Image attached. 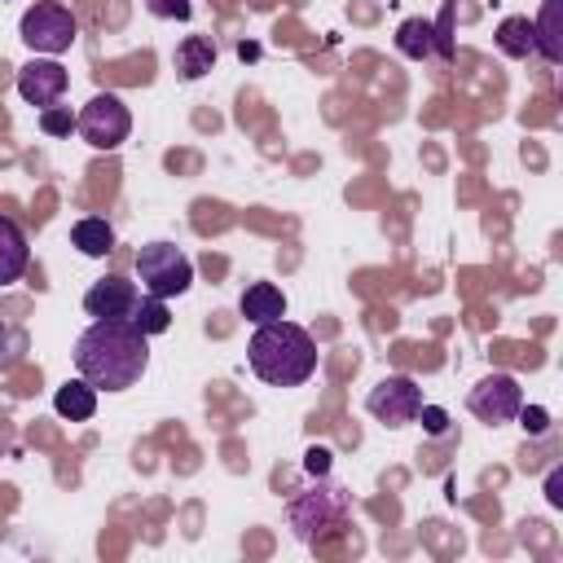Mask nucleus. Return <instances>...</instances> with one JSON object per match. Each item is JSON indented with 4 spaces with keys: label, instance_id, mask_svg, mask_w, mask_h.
<instances>
[{
    "label": "nucleus",
    "instance_id": "obj_26",
    "mask_svg": "<svg viewBox=\"0 0 563 563\" xmlns=\"http://www.w3.org/2000/svg\"><path fill=\"white\" fill-rule=\"evenodd\" d=\"M0 343H4V325H0Z\"/></svg>",
    "mask_w": 563,
    "mask_h": 563
},
{
    "label": "nucleus",
    "instance_id": "obj_23",
    "mask_svg": "<svg viewBox=\"0 0 563 563\" xmlns=\"http://www.w3.org/2000/svg\"><path fill=\"white\" fill-rule=\"evenodd\" d=\"M418 418H422V427H427L431 435H444V431H449V413H444L440 405H422Z\"/></svg>",
    "mask_w": 563,
    "mask_h": 563
},
{
    "label": "nucleus",
    "instance_id": "obj_6",
    "mask_svg": "<svg viewBox=\"0 0 563 563\" xmlns=\"http://www.w3.org/2000/svg\"><path fill=\"white\" fill-rule=\"evenodd\" d=\"M75 132L92 145V150H119L132 132V114L114 92H97L79 114H75Z\"/></svg>",
    "mask_w": 563,
    "mask_h": 563
},
{
    "label": "nucleus",
    "instance_id": "obj_13",
    "mask_svg": "<svg viewBox=\"0 0 563 563\" xmlns=\"http://www.w3.org/2000/svg\"><path fill=\"white\" fill-rule=\"evenodd\" d=\"M532 35H537V53L545 62H563V0H541Z\"/></svg>",
    "mask_w": 563,
    "mask_h": 563
},
{
    "label": "nucleus",
    "instance_id": "obj_11",
    "mask_svg": "<svg viewBox=\"0 0 563 563\" xmlns=\"http://www.w3.org/2000/svg\"><path fill=\"white\" fill-rule=\"evenodd\" d=\"M31 264V246H26V233L18 220L0 216V286H13Z\"/></svg>",
    "mask_w": 563,
    "mask_h": 563
},
{
    "label": "nucleus",
    "instance_id": "obj_17",
    "mask_svg": "<svg viewBox=\"0 0 563 563\" xmlns=\"http://www.w3.org/2000/svg\"><path fill=\"white\" fill-rule=\"evenodd\" d=\"M493 40H497V48H501L506 57H532V53H537V35H532V22H528V18H519V13L501 18Z\"/></svg>",
    "mask_w": 563,
    "mask_h": 563
},
{
    "label": "nucleus",
    "instance_id": "obj_14",
    "mask_svg": "<svg viewBox=\"0 0 563 563\" xmlns=\"http://www.w3.org/2000/svg\"><path fill=\"white\" fill-rule=\"evenodd\" d=\"M172 62H176V75H180V79H202V75L216 66V44H211V35H185V40L176 44Z\"/></svg>",
    "mask_w": 563,
    "mask_h": 563
},
{
    "label": "nucleus",
    "instance_id": "obj_7",
    "mask_svg": "<svg viewBox=\"0 0 563 563\" xmlns=\"http://www.w3.org/2000/svg\"><path fill=\"white\" fill-rule=\"evenodd\" d=\"M365 409H369L383 427H405V422H413L418 409H422V387H418L409 374H387V378H378V383L369 387Z\"/></svg>",
    "mask_w": 563,
    "mask_h": 563
},
{
    "label": "nucleus",
    "instance_id": "obj_15",
    "mask_svg": "<svg viewBox=\"0 0 563 563\" xmlns=\"http://www.w3.org/2000/svg\"><path fill=\"white\" fill-rule=\"evenodd\" d=\"M53 409L70 422H88L97 413V387L88 378H75V383H62L57 396H53Z\"/></svg>",
    "mask_w": 563,
    "mask_h": 563
},
{
    "label": "nucleus",
    "instance_id": "obj_9",
    "mask_svg": "<svg viewBox=\"0 0 563 563\" xmlns=\"http://www.w3.org/2000/svg\"><path fill=\"white\" fill-rule=\"evenodd\" d=\"M66 66L57 62V57H31L22 70H18V97L26 101V106H40V110H48V106H57L62 101V92H66Z\"/></svg>",
    "mask_w": 563,
    "mask_h": 563
},
{
    "label": "nucleus",
    "instance_id": "obj_12",
    "mask_svg": "<svg viewBox=\"0 0 563 563\" xmlns=\"http://www.w3.org/2000/svg\"><path fill=\"white\" fill-rule=\"evenodd\" d=\"M238 312L251 321V325H264V321H277L286 317V295L273 286V282H251L238 299Z\"/></svg>",
    "mask_w": 563,
    "mask_h": 563
},
{
    "label": "nucleus",
    "instance_id": "obj_10",
    "mask_svg": "<svg viewBox=\"0 0 563 563\" xmlns=\"http://www.w3.org/2000/svg\"><path fill=\"white\" fill-rule=\"evenodd\" d=\"M132 303H136V286L123 282V277H101L84 295V312L88 317H128Z\"/></svg>",
    "mask_w": 563,
    "mask_h": 563
},
{
    "label": "nucleus",
    "instance_id": "obj_18",
    "mask_svg": "<svg viewBox=\"0 0 563 563\" xmlns=\"http://www.w3.org/2000/svg\"><path fill=\"white\" fill-rule=\"evenodd\" d=\"M128 321H132V325H136L141 334H163V330L172 325L167 299H158V295H136V303H132Z\"/></svg>",
    "mask_w": 563,
    "mask_h": 563
},
{
    "label": "nucleus",
    "instance_id": "obj_25",
    "mask_svg": "<svg viewBox=\"0 0 563 563\" xmlns=\"http://www.w3.org/2000/svg\"><path fill=\"white\" fill-rule=\"evenodd\" d=\"M545 501H550V506H563V471H550V479H545Z\"/></svg>",
    "mask_w": 563,
    "mask_h": 563
},
{
    "label": "nucleus",
    "instance_id": "obj_8",
    "mask_svg": "<svg viewBox=\"0 0 563 563\" xmlns=\"http://www.w3.org/2000/svg\"><path fill=\"white\" fill-rule=\"evenodd\" d=\"M519 405H523V391H519V378L515 374H484L475 387H471V396H466V409L479 418V422H488V427H501V422H510L515 413H519Z\"/></svg>",
    "mask_w": 563,
    "mask_h": 563
},
{
    "label": "nucleus",
    "instance_id": "obj_16",
    "mask_svg": "<svg viewBox=\"0 0 563 563\" xmlns=\"http://www.w3.org/2000/svg\"><path fill=\"white\" fill-rule=\"evenodd\" d=\"M70 242H75V251H79V255L101 260V255H110V251H114V229H110L101 216H84V220H75Z\"/></svg>",
    "mask_w": 563,
    "mask_h": 563
},
{
    "label": "nucleus",
    "instance_id": "obj_1",
    "mask_svg": "<svg viewBox=\"0 0 563 563\" xmlns=\"http://www.w3.org/2000/svg\"><path fill=\"white\" fill-rule=\"evenodd\" d=\"M150 365V334H141L128 317H92V325L75 339V369L97 391H128L141 383Z\"/></svg>",
    "mask_w": 563,
    "mask_h": 563
},
{
    "label": "nucleus",
    "instance_id": "obj_22",
    "mask_svg": "<svg viewBox=\"0 0 563 563\" xmlns=\"http://www.w3.org/2000/svg\"><path fill=\"white\" fill-rule=\"evenodd\" d=\"M303 471L317 479V475H330V449L325 444H312L308 453H303Z\"/></svg>",
    "mask_w": 563,
    "mask_h": 563
},
{
    "label": "nucleus",
    "instance_id": "obj_20",
    "mask_svg": "<svg viewBox=\"0 0 563 563\" xmlns=\"http://www.w3.org/2000/svg\"><path fill=\"white\" fill-rule=\"evenodd\" d=\"M40 132L44 136H70L75 132V114L66 106H48V110H40Z\"/></svg>",
    "mask_w": 563,
    "mask_h": 563
},
{
    "label": "nucleus",
    "instance_id": "obj_3",
    "mask_svg": "<svg viewBox=\"0 0 563 563\" xmlns=\"http://www.w3.org/2000/svg\"><path fill=\"white\" fill-rule=\"evenodd\" d=\"M352 515V493L325 475H317L312 488H303L299 497H290L286 506V519H290V532L299 541H321L325 532H339V523Z\"/></svg>",
    "mask_w": 563,
    "mask_h": 563
},
{
    "label": "nucleus",
    "instance_id": "obj_21",
    "mask_svg": "<svg viewBox=\"0 0 563 563\" xmlns=\"http://www.w3.org/2000/svg\"><path fill=\"white\" fill-rule=\"evenodd\" d=\"M150 13L154 18H180V22H189L194 4L189 0H150Z\"/></svg>",
    "mask_w": 563,
    "mask_h": 563
},
{
    "label": "nucleus",
    "instance_id": "obj_5",
    "mask_svg": "<svg viewBox=\"0 0 563 563\" xmlns=\"http://www.w3.org/2000/svg\"><path fill=\"white\" fill-rule=\"evenodd\" d=\"M18 35H22V44H26L31 53H40V57H57V53H66V48L75 44L79 26H75V13H70L66 4H57V0H40V4H31V9L22 13Z\"/></svg>",
    "mask_w": 563,
    "mask_h": 563
},
{
    "label": "nucleus",
    "instance_id": "obj_2",
    "mask_svg": "<svg viewBox=\"0 0 563 563\" xmlns=\"http://www.w3.org/2000/svg\"><path fill=\"white\" fill-rule=\"evenodd\" d=\"M246 361L255 369V378H264L268 387H299L317 374V343L303 325L277 317L255 325L251 343H246Z\"/></svg>",
    "mask_w": 563,
    "mask_h": 563
},
{
    "label": "nucleus",
    "instance_id": "obj_19",
    "mask_svg": "<svg viewBox=\"0 0 563 563\" xmlns=\"http://www.w3.org/2000/svg\"><path fill=\"white\" fill-rule=\"evenodd\" d=\"M431 44H435V31H431L427 18H405V22H400V31H396V48H400L405 57L422 62V57L431 53Z\"/></svg>",
    "mask_w": 563,
    "mask_h": 563
},
{
    "label": "nucleus",
    "instance_id": "obj_4",
    "mask_svg": "<svg viewBox=\"0 0 563 563\" xmlns=\"http://www.w3.org/2000/svg\"><path fill=\"white\" fill-rule=\"evenodd\" d=\"M136 277H141L145 295L176 299L194 286V264L176 242H145L136 251Z\"/></svg>",
    "mask_w": 563,
    "mask_h": 563
},
{
    "label": "nucleus",
    "instance_id": "obj_24",
    "mask_svg": "<svg viewBox=\"0 0 563 563\" xmlns=\"http://www.w3.org/2000/svg\"><path fill=\"white\" fill-rule=\"evenodd\" d=\"M515 418H519V422H523V431H532V435H541V431L550 427V413H545V409H537V405H532V409H523V405H519V413H515Z\"/></svg>",
    "mask_w": 563,
    "mask_h": 563
}]
</instances>
